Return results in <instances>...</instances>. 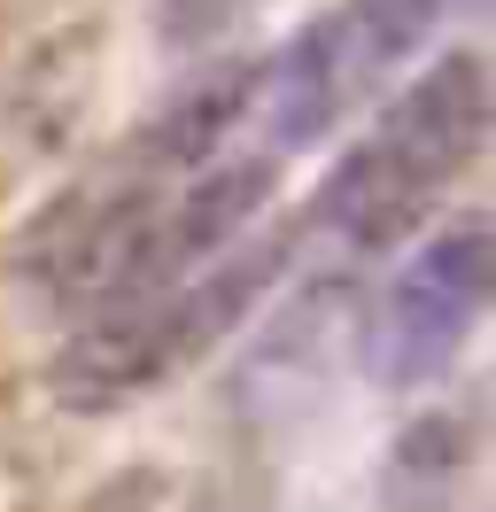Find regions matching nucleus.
<instances>
[{"label":"nucleus","instance_id":"obj_2","mask_svg":"<svg viewBox=\"0 0 496 512\" xmlns=\"http://www.w3.org/2000/svg\"><path fill=\"white\" fill-rule=\"evenodd\" d=\"M279 272H287V233H264V241H233L225 256H210L202 272H186L171 288L101 303L47 365L55 404L86 419L148 404L155 388L194 373L210 350H225L256 319V303L279 288Z\"/></svg>","mask_w":496,"mask_h":512},{"label":"nucleus","instance_id":"obj_3","mask_svg":"<svg viewBox=\"0 0 496 512\" xmlns=\"http://www.w3.org/2000/svg\"><path fill=\"white\" fill-rule=\"evenodd\" d=\"M434 24L442 0H341L318 24H303L248 78V117L264 125V156L287 163L295 148H318L349 109L388 94V78L434 39Z\"/></svg>","mask_w":496,"mask_h":512},{"label":"nucleus","instance_id":"obj_1","mask_svg":"<svg viewBox=\"0 0 496 512\" xmlns=\"http://www.w3.org/2000/svg\"><path fill=\"white\" fill-rule=\"evenodd\" d=\"M489 148V70L481 55H434L380 101L341 163L310 194V233L341 256H388L434 218V202L458 187Z\"/></svg>","mask_w":496,"mask_h":512},{"label":"nucleus","instance_id":"obj_4","mask_svg":"<svg viewBox=\"0 0 496 512\" xmlns=\"http://www.w3.org/2000/svg\"><path fill=\"white\" fill-rule=\"evenodd\" d=\"M496 249L481 218L434 225L365 311V373L388 388H434L489 319Z\"/></svg>","mask_w":496,"mask_h":512}]
</instances>
